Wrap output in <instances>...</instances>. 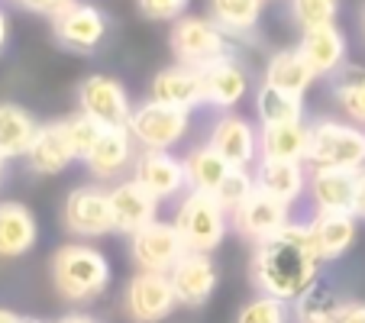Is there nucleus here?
<instances>
[{
  "mask_svg": "<svg viewBox=\"0 0 365 323\" xmlns=\"http://www.w3.org/2000/svg\"><path fill=\"white\" fill-rule=\"evenodd\" d=\"M317 242L310 236V223L291 220L282 233L255 242L249 275L259 294H272L278 301L294 304L304 291H310L320 278Z\"/></svg>",
  "mask_w": 365,
  "mask_h": 323,
  "instance_id": "1",
  "label": "nucleus"
},
{
  "mask_svg": "<svg viewBox=\"0 0 365 323\" xmlns=\"http://www.w3.org/2000/svg\"><path fill=\"white\" fill-rule=\"evenodd\" d=\"M52 288L68 304H91L110 288V262L97 246L84 240L65 242L48 259Z\"/></svg>",
  "mask_w": 365,
  "mask_h": 323,
  "instance_id": "2",
  "label": "nucleus"
},
{
  "mask_svg": "<svg viewBox=\"0 0 365 323\" xmlns=\"http://www.w3.org/2000/svg\"><path fill=\"white\" fill-rule=\"evenodd\" d=\"M307 168L365 172V130L349 120L320 117L310 123Z\"/></svg>",
  "mask_w": 365,
  "mask_h": 323,
  "instance_id": "3",
  "label": "nucleus"
},
{
  "mask_svg": "<svg viewBox=\"0 0 365 323\" xmlns=\"http://www.w3.org/2000/svg\"><path fill=\"white\" fill-rule=\"evenodd\" d=\"M175 230L187 252H217L230 233V210L207 191H187L175 207Z\"/></svg>",
  "mask_w": 365,
  "mask_h": 323,
  "instance_id": "4",
  "label": "nucleus"
},
{
  "mask_svg": "<svg viewBox=\"0 0 365 323\" xmlns=\"http://www.w3.org/2000/svg\"><path fill=\"white\" fill-rule=\"evenodd\" d=\"M168 46H172L175 62L197 71L230 56V36L210 16H178L168 33Z\"/></svg>",
  "mask_w": 365,
  "mask_h": 323,
  "instance_id": "5",
  "label": "nucleus"
},
{
  "mask_svg": "<svg viewBox=\"0 0 365 323\" xmlns=\"http://www.w3.org/2000/svg\"><path fill=\"white\" fill-rule=\"evenodd\" d=\"M126 130L139 152H172L191 130V113L159 101H143L133 107Z\"/></svg>",
  "mask_w": 365,
  "mask_h": 323,
  "instance_id": "6",
  "label": "nucleus"
},
{
  "mask_svg": "<svg viewBox=\"0 0 365 323\" xmlns=\"http://www.w3.org/2000/svg\"><path fill=\"white\" fill-rule=\"evenodd\" d=\"M62 227L75 240H101V236L113 233L110 188H101V185L71 188L62 204Z\"/></svg>",
  "mask_w": 365,
  "mask_h": 323,
  "instance_id": "7",
  "label": "nucleus"
},
{
  "mask_svg": "<svg viewBox=\"0 0 365 323\" xmlns=\"http://www.w3.org/2000/svg\"><path fill=\"white\" fill-rule=\"evenodd\" d=\"M178 310L172 278L162 272H136L123 288V314L130 323H162Z\"/></svg>",
  "mask_w": 365,
  "mask_h": 323,
  "instance_id": "8",
  "label": "nucleus"
},
{
  "mask_svg": "<svg viewBox=\"0 0 365 323\" xmlns=\"http://www.w3.org/2000/svg\"><path fill=\"white\" fill-rule=\"evenodd\" d=\"M78 111L103 130H126L133 117L130 91L110 75H88L78 84Z\"/></svg>",
  "mask_w": 365,
  "mask_h": 323,
  "instance_id": "9",
  "label": "nucleus"
},
{
  "mask_svg": "<svg viewBox=\"0 0 365 323\" xmlns=\"http://www.w3.org/2000/svg\"><path fill=\"white\" fill-rule=\"evenodd\" d=\"M185 240L168 220H152L139 233L130 236V255L139 272H162L168 275L185 255Z\"/></svg>",
  "mask_w": 365,
  "mask_h": 323,
  "instance_id": "10",
  "label": "nucleus"
},
{
  "mask_svg": "<svg viewBox=\"0 0 365 323\" xmlns=\"http://www.w3.org/2000/svg\"><path fill=\"white\" fill-rule=\"evenodd\" d=\"M52 33H56L58 46H65L68 52H94L107 36V16L94 7V4H81L75 0L71 7H65L62 14L52 16Z\"/></svg>",
  "mask_w": 365,
  "mask_h": 323,
  "instance_id": "11",
  "label": "nucleus"
},
{
  "mask_svg": "<svg viewBox=\"0 0 365 323\" xmlns=\"http://www.w3.org/2000/svg\"><path fill=\"white\" fill-rule=\"evenodd\" d=\"M207 145L217 149L233 168H252L259 162V130L252 126V120L240 117V113L227 111L214 120Z\"/></svg>",
  "mask_w": 365,
  "mask_h": 323,
  "instance_id": "12",
  "label": "nucleus"
},
{
  "mask_svg": "<svg viewBox=\"0 0 365 323\" xmlns=\"http://www.w3.org/2000/svg\"><path fill=\"white\" fill-rule=\"evenodd\" d=\"M230 223H233V230L242 236V240H249L255 246V242L269 240V236L282 233V230L288 227L291 223V207L282 204V200H275V198H269L265 191L255 188L252 198L230 213Z\"/></svg>",
  "mask_w": 365,
  "mask_h": 323,
  "instance_id": "13",
  "label": "nucleus"
},
{
  "mask_svg": "<svg viewBox=\"0 0 365 323\" xmlns=\"http://www.w3.org/2000/svg\"><path fill=\"white\" fill-rule=\"evenodd\" d=\"M130 178L136 185H143L159 204L181 198V191H187L185 162L175 158L172 152H139L136 162H133Z\"/></svg>",
  "mask_w": 365,
  "mask_h": 323,
  "instance_id": "14",
  "label": "nucleus"
},
{
  "mask_svg": "<svg viewBox=\"0 0 365 323\" xmlns=\"http://www.w3.org/2000/svg\"><path fill=\"white\" fill-rule=\"evenodd\" d=\"M168 278H172V288L178 294V307H191V310L204 307L214 297L217 282H220L214 259L207 252H185L178 265L168 272Z\"/></svg>",
  "mask_w": 365,
  "mask_h": 323,
  "instance_id": "15",
  "label": "nucleus"
},
{
  "mask_svg": "<svg viewBox=\"0 0 365 323\" xmlns=\"http://www.w3.org/2000/svg\"><path fill=\"white\" fill-rule=\"evenodd\" d=\"M200 84H204L207 107H217V111L227 113L249 94V71L242 68V62L233 58V52H230V56L210 62L207 68H200Z\"/></svg>",
  "mask_w": 365,
  "mask_h": 323,
  "instance_id": "16",
  "label": "nucleus"
},
{
  "mask_svg": "<svg viewBox=\"0 0 365 323\" xmlns=\"http://www.w3.org/2000/svg\"><path fill=\"white\" fill-rule=\"evenodd\" d=\"M110 210H113V233L133 236L152 220H159V200L152 198L143 185L123 178L110 188Z\"/></svg>",
  "mask_w": 365,
  "mask_h": 323,
  "instance_id": "17",
  "label": "nucleus"
},
{
  "mask_svg": "<svg viewBox=\"0 0 365 323\" xmlns=\"http://www.w3.org/2000/svg\"><path fill=\"white\" fill-rule=\"evenodd\" d=\"M136 143H133L130 130H103L94 149L84 155V165L97 181H113L123 178V172H133L136 162Z\"/></svg>",
  "mask_w": 365,
  "mask_h": 323,
  "instance_id": "18",
  "label": "nucleus"
},
{
  "mask_svg": "<svg viewBox=\"0 0 365 323\" xmlns=\"http://www.w3.org/2000/svg\"><path fill=\"white\" fill-rule=\"evenodd\" d=\"M346 36L336 23L330 26H317V29H304L297 52L304 56V62L314 68L317 78H333L346 68Z\"/></svg>",
  "mask_w": 365,
  "mask_h": 323,
  "instance_id": "19",
  "label": "nucleus"
},
{
  "mask_svg": "<svg viewBox=\"0 0 365 323\" xmlns=\"http://www.w3.org/2000/svg\"><path fill=\"white\" fill-rule=\"evenodd\" d=\"M71 162H78V152H75V145H71L68 133H65V120L42 123L39 133H36V139H33V145H29V152H26L29 172L62 175Z\"/></svg>",
  "mask_w": 365,
  "mask_h": 323,
  "instance_id": "20",
  "label": "nucleus"
},
{
  "mask_svg": "<svg viewBox=\"0 0 365 323\" xmlns=\"http://www.w3.org/2000/svg\"><path fill=\"white\" fill-rule=\"evenodd\" d=\"M149 101H159V103H168V107H178V111L191 113L194 107L204 103L200 71L187 68V65H178V62L162 68L149 84Z\"/></svg>",
  "mask_w": 365,
  "mask_h": 323,
  "instance_id": "21",
  "label": "nucleus"
},
{
  "mask_svg": "<svg viewBox=\"0 0 365 323\" xmlns=\"http://www.w3.org/2000/svg\"><path fill=\"white\" fill-rule=\"evenodd\" d=\"M359 233V217L349 210H314L310 217V236L317 242V252L324 262L343 259L352 249Z\"/></svg>",
  "mask_w": 365,
  "mask_h": 323,
  "instance_id": "22",
  "label": "nucleus"
},
{
  "mask_svg": "<svg viewBox=\"0 0 365 323\" xmlns=\"http://www.w3.org/2000/svg\"><path fill=\"white\" fill-rule=\"evenodd\" d=\"M307 185H310V172L304 162H272V158H259V165H255V188L288 207H294L297 200L307 194Z\"/></svg>",
  "mask_w": 365,
  "mask_h": 323,
  "instance_id": "23",
  "label": "nucleus"
},
{
  "mask_svg": "<svg viewBox=\"0 0 365 323\" xmlns=\"http://www.w3.org/2000/svg\"><path fill=\"white\" fill-rule=\"evenodd\" d=\"M362 172H343V168H310L307 194L314 210H356V191Z\"/></svg>",
  "mask_w": 365,
  "mask_h": 323,
  "instance_id": "24",
  "label": "nucleus"
},
{
  "mask_svg": "<svg viewBox=\"0 0 365 323\" xmlns=\"http://www.w3.org/2000/svg\"><path fill=\"white\" fill-rule=\"evenodd\" d=\"M39 242L36 213L20 200H0V259H20Z\"/></svg>",
  "mask_w": 365,
  "mask_h": 323,
  "instance_id": "25",
  "label": "nucleus"
},
{
  "mask_svg": "<svg viewBox=\"0 0 365 323\" xmlns=\"http://www.w3.org/2000/svg\"><path fill=\"white\" fill-rule=\"evenodd\" d=\"M310 126L304 123H269L259 130V158L272 162H304L307 165Z\"/></svg>",
  "mask_w": 365,
  "mask_h": 323,
  "instance_id": "26",
  "label": "nucleus"
},
{
  "mask_svg": "<svg viewBox=\"0 0 365 323\" xmlns=\"http://www.w3.org/2000/svg\"><path fill=\"white\" fill-rule=\"evenodd\" d=\"M36 133H39V123L26 107H20L14 101L0 103V155L7 162L10 158H26Z\"/></svg>",
  "mask_w": 365,
  "mask_h": 323,
  "instance_id": "27",
  "label": "nucleus"
},
{
  "mask_svg": "<svg viewBox=\"0 0 365 323\" xmlns=\"http://www.w3.org/2000/svg\"><path fill=\"white\" fill-rule=\"evenodd\" d=\"M262 81L272 84V88H278V91H288V94L304 97V91L317 81V75H314V68L304 62V56L297 48H282V52H275V56L269 58Z\"/></svg>",
  "mask_w": 365,
  "mask_h": 323,
  "instance_id": "28",
  "label": "nucleus"
},
{
  "mask_svg": "<svg viewBox=\"0 0 365 323\" xmlns=\"http://www.w3.org/2000/svg\"><path fill=\"white\" fill-rule=\"evenodd\" d=\"M181 162H185V175H187V191H207V194H214L220 188V181L227 178V172L233 168L220 152L210 149L207 143L194 145Z\"/></svg>",
  "mask_w": 365,
  "mask_h": 323,
  "instance_id": "29",
  "label": "nucleus"
},
{
  "mask_svg": "<svg viewBox=\"0 0 365 323\" xmlns=\"http://www.w3.org/2000/svg\"><path fill=\"white\" fill-rule=\"evenodd\" d=\"M265 0H207V16L233 39V36H249L259 26Z\"/></svg>",
  "mask_w": 365,
  "mask_h": 323,
  "instance_id": "30",
  "label": "nucleus"
},
{
  "mask_svg": "<svg viewBox=\"0 0 365 323\" xmlns=\"http://www.w3.org/2000/svg\"><path fill=\"white\" fill-rule=\"evenodd\" d=\"M346 301L327 284H314L310 291H304L294 304H291V320L294 323H339Z\"/></svg>",
  "mask_w": 365,
  "mask_h": 323,
  "instance_id": "31",
  "label": "nucleus"
},
{
  "mask_svg": "<svg viewBox=\"0 0 365 323\" xmlns=\"http://www.w3.org/2000/svg\"><path fill=\"white\" fill-rule=\"evenodd\" d=\"M255 113H259V123H301L304 120V97L288 94V91H278L272 84H259L255 91Z\"/></svg>",
  "mask_w": 365,
  "mask_h": 323,
  "instance_id": "32",
  "label": "nucleus"
},
{
  "mask_svg": "<svg viewBox=\"0 0 365 323\" xmlns=\"http://www.w3.org/2000/svg\"><path fill=\"white\" fill-rule=\"evenodd\" d=\"M333 97H336L343 117L365 130V71L343 68L333 81Z\"/></svg>",
  "mask_w": 365,
  "mask_h": 323,
  "instance_id": "33",
  "label": "nucleus"
},
{
  "mask_svg": "<svg viewBox=\"0 0 365 323\" xmlns=\"http://www.w3.org/2000/svg\"><path fill=\"white\" fill-rule=\"evenodd\" d=\"M291 20L304 29H317V26H330L336 23L339 14V0H288Z\"/></svg>",
  "mask_w": 365,
  "mask_h": 323,
  "instance_id": "34",
  "label": "nucleus"
},
{
  "mask_svg": "<svg viewBox=\"0 0 365 323\" xmlns=\"http://www.w3.org/2000/svg\"><path fill=\"white\" fill-rule=\"evenodd\" d=\"M236 323H291V304L272 294H255L240 307Z\"/></svg>",
  "mask_w": 365,
  "mask_h": 323,
  "instance_id": "35",
  "label": "nucleus"
},
{
  "mask_svg": "<svg viewBox=\"0 0 365 323\" xmlns=\"http://www.w3.org/2000/svg\"><path fill=\"white\" fill-rule=\"evenodd\" d=\"M252 194H255V172L252 168H230L227 178H223L220 188L214 191V198L233 213L236 207L246 204Z\"/></svg>",
  "mask_w": 365,
  "mask_h": 323,
  "instance_id": "36",
  "label": "nucleus"
},
{
  "mask_svg": "<svg viewBox=\"0 0 365 323\" xmlns=\"http://www.w3.org/2000/svg\"><path fill=\"white\" fill-rule=\"evenodd\" d=\"M65 133H68V139H71V145H75L78 158L84 162V155H88V152L94 149V143L101 139L103 126L78 111V113H71V117H65Z\"/></svg>",
  "mask_w": 365,
  "mask_h": 323,
  "instance_id": "37",
  "label": "nucleus"
},
{
  "mask_svg": "<svg viewBox=\"0 0 365 323\" xmlns=\"http://www.w3.org/2000/svg\"><path fill=\"white\" fill-rule=\"evenodd\" d=\"M136 4H139V14H143L145 20L175 23L178 16H185L191 0H136Z\"/></svg>",
  "mask_w": 365,
  "mask_h": 323,
  "instance_id": "38",
  "label": "nucleus"
},
{
  "mask_svg": "<svg viewBox=\"0 0 365 323\" xmlns=\"http://www.w3.org/2000/svg\"><path fill=\"white\" fill-rule=\"evenodd\" d=\"M75 0H23L20 7H26V10H33V14H42V16H56V14H62L65 7H71Z\"/></svg>",
  "mask_w": 365,
  "mask_h": 323,
  "instance_id": "39",
  "label": "nucleus"
},
{
  "mask_svg": "<svg viewBox=\"0 0 365 323\" xmlns=\"http://www.w3.org/2000/svg\"><path fill=\"white\" fill-rule=\"evenodd\" d=\"M339 323H365V304L346 301L343 314H339Z\"/></svg>",
  "mask_w": 365,
  "mask_h": 323,
  "instance_id": "40",
  "label": "nucleus"
},
{
  "mask_svg": "<svg viewBox=\"0 0 365 323\" xmlns=\"http://www.w3.org/2000/svg\"><path fill=\"white\" fill-rule=\"evenodd\" d=\"M359 220H365V172L359 175V191H356V210H352Z\"/></svg>",
  "mask_w": 365,
  "mask_h": 323,
  "instance_id": "41",
  "label": "nucleus"
},
{
  "mask_svg": "<svg viewBox=\"0 0 365 323\" xmlns=\"http://www.w3.org/2000/svg\"><path fill=\"white\" fill-rule=\"evenodd\" d=\"M56 323H103V320H97V317H91V314H81V310H75V314L58 317Z\"/></svg>",
  "mask_w": 365,
  "mask_h": 323,
  "instance_id": "42",
  "label": "nucleus"
},
{
  "mask_svg": "<svg viewBox=\"0 0 365 323\" xmlns=\"http://www.w3.org/2000/svg\"><path fill=\"white\" fill-rule=\"evenodd\" d=\"M7 39H10V20H7V14L0 10V52L7 48Z\"/></svg>",
  "mask_w": 365,
  "mask_h": 323,
  "instance_id": "43",
  "label": "nucleus"
},
{
  "mask_svg": "<svg viewBox=\"0 0 365 323\" xmlns=\"http://www.w3.org/2000/svg\"><path fill=\"white\" fill-rule=\"evenodd\" d=\"M0 323H20V314H14L10 307H0Z\"/></svg>",
  "mask_w": 365,
  "mask_h": 323,
  "instance_id": "44",
  "label": "nucleus"
},
{
  "mask_svg": "<svg viewBox=\"0 0 365 323\" xmlns=\"http://www.w3.org/2000/svg\"><path fill=\"white\" fill-rule=\"evenodd\" d=\"M4 178H7V158L0 155V185H4Z\"/></svg>",
  "mask_w": 365,
  "mask_h": 323,
  "instance_id": "45",
  "label": "nucleus"
},
{
  "mask_svg": "<svg viewBox=\"0 0 365 323\" xmlns=\"http://www.w3.org/2000/svg\"><path fill=\"white\" fill-rule=\"evenodd\" d=\"M359 29H362V36H365V7H362V14H359Z\"/></svg>",
  "mask_w": 365,
  "mask_h": 323,
  "instance_id": "46",
  "label": "nucleus"
},
{
  "mask_svg": "<svg viewBox=\"0 0 365 323\" xmlns=\"http://www.w3.org/2000/svg\"><path fill=\"white\" fill-rule=\"evenodd\" d=\"M20 323H42V320H33V317H20Z\"/></svg>",
  "mask_w": 365,
  "mask_h": 323,
  "instance_id": "47",
  "label": "nucleus"
},
{
  "mask_svg": "<svg viewBox=\"0 0 365 323\" xmlns=\"http://www.w3.org/2000/svg\"><path fill=\"white\" fill-rule=\"evenodd\" d=\"M14 4H23V0H14Z\"/></svg>",
  "mask_w": 365,
  "mask_h": 323,
  "instance_id": "48",
  "label": "nucleus"
}]
</instances>
